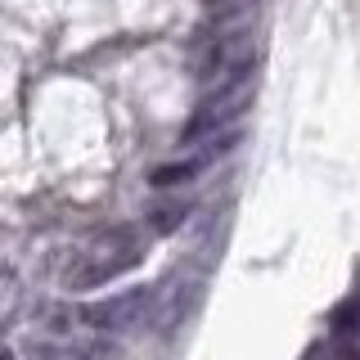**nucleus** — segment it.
<instances>
[{
  "label": "nucleus",
  "mask_w": 360,
  "mask_h": 360,
  "mask_svg": "<svg viewBox=\"0 0 360 360\" xmlns=\"http://www.w3.org/2000/svg\"><path fill=\"white\" fill-rule=\"evenodd\" d=\"M149 302H153V288H131V292H117V297H108V302L82 307V320L90 329H131V324H140V315L149 311Z\"/></svg>",
  "instance_id": "obj_2"
},
{
  "label": "nucleus",
  "mask_w": 360,
  "mask_h": 360,
  "mask_svg": "<svg viewBox=\"0 0 360 360\" xmlns=\"http://www.w3.org/2000/svg\"><path fill=\"white\" fill-rule=\"evenodd\" d=\"M63 360H82V356H63Z\"/></svg>",
  "instance_id": "obj_7"
},
{
  "label": "nucleus",
  "mask_w": 360,
  "mask_h": 360,
  "mask_svg": "<svg viewBox=\"0 0 360 360\" xmlns=\"http://www.w3.org/2000/svg\"><path fill=\"white\" fill-rule=\"evenodd\" d=\"M0 360H14V352H5V347H0Z\"/></svg>",
  "instance_id": "obj_5"
},
{
  "label": "nucleus",
  "mask_w": 360,
  "mask_h": 360,
  "mask_svg": "<svg viewBox=\"0 0 360 360\" xmlns=\"http://www.w3.org/2000/svg\"><path fill=\"white\" fill-rule=\"evenodd\" d=\"M202 167H207V158H189V162H167V167H158L153 172V185L158 189H172V185H189Z\"/></svg>",
  "instance_id": "obj_3"
},
{
  "label": "nucleus",
  "mask_w": 360,
  "mask_h": 360,
  "mask_svg": "<svg viewBox=\"0 0 360 360\" xmlns=\"http://www.w3.org/2000/svg\"><path fill=\"white\" fill-rule=\"evenodd\" d=\"M207 5H225V0H207Z\"/></svg>",
  "instance_id": "obj_6"
},
{
  "label": "nucleus",
  "mask_w": 360,
  "mask_h": 360,
  "mask_svg": "<svg viewBox=\"0 0 360 360\" xmlns=\"http://www.w3.org/2000/svg\"><path fill=\"white\" fill-rule=\"evenodd\" d=\"M144 230H135V225H117V230H104L95 234L82 252L68 262L63 270V288L82 292V288H99L108 284V279L127 275V270H135L144 262Z\"/></svg>",
  "instance_id": "obj_1"
},
{
  "label": "nucleus",
  "mask_w": 360,
  "mask_h": 360,
  "mask_svg": "<svg viewBox=\"0 0 360 360\" xmlns=\"http://www.w3.org/2000/svg\"><path fill=\"white\" fill-rule=\"evenodd\" d=\"M153 217H158V221H153V230H176V225L185 221V207H158Z\"/></svg>",
  "instance_id": "obj_4"
}]
</instances>
